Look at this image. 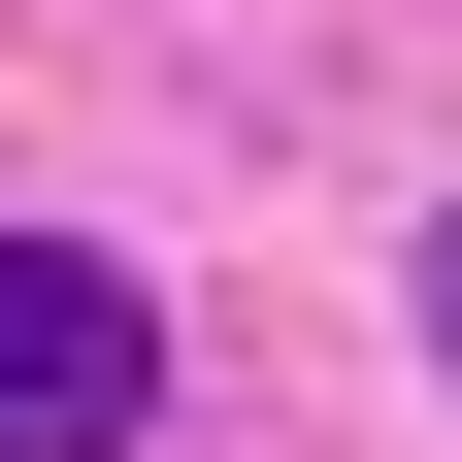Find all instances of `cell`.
<instances>
[{
	"label": "cell",
	"mask_w": 462,
	"mask_h": 462,
	"mask_svg": "<svg viewBox=\"0 0 462 462\" xmlns=\"http://www.w3.org/2000/svg\"><path fill=\"white\" fill-rule=\"evenodd\" d=\"M133 396H165V298L99 231H0V462H133Z\"/></svg>",
	"instance_id": "obj_1"
},
{
	"label": "cell",
	"mask_w": 462,
	"mask_h": 462,
	"mask_svg": "<svg viewBox=\"0 0 462 462\" xmlns=\"http://www.w3.org/2000/svg\"><path fill=\"white\" fill-rule=\"evenodd\" d=\"M430 364H462V199H430Z\"/></svg>",
	"instance_id": "obj_2"
}]
</instances>
